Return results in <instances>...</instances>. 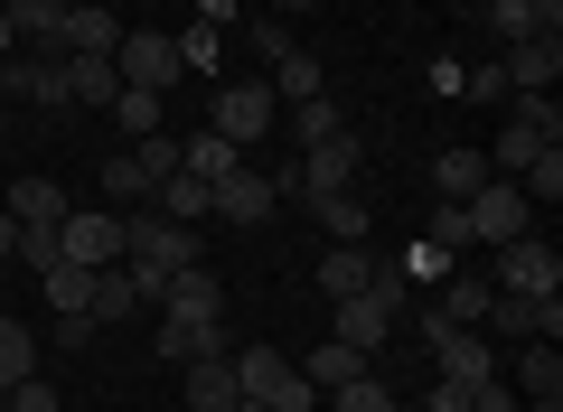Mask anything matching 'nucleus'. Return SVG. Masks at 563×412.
Segmentation results:
<instances>
[{
	"label": "nucleus",
	"mask_w": 563,
	"mask_h": 412,
	"mask_svg": "<svg viewBox=\"0 0 563 412\" xmlns=\"http://www.w3.org/2000/svg\"><path fill=\"white\" fill-rule=\"evenodd\" d=\"M122 263H132L141 291L161 300L169 272H188V263H198V225H169L161 207H132V216H122Z\"/></svg>",
	"instance_id": "nucleus-1"
},
{
	"label": "nucleus",
	"mask_w": 563,
	"mask_h": 412,
	"mask_svg": "<svg viewBox=\"0 0 563 412\" xmlns=\"http://www.w3.org/2000/svg\"><path fill=\"white\" fill-rule=\"evenodd\" d=\"M235 385H244V403H263V412H320V385H310L282 347H244L235 356Z\"/></svg>",
	"instance_id": "nucleus-2"
},
{
	"label": "nucleus",
	"mask_w": 563,
	"mask_h": 412,
	"mask_svg": "<svg viewBox=\"0 0 563 412\" xmlns=\"http://www.w3.org/2000/svg\"><path fill=\"white\" fill-rule=\"evenodd\" d=\"M339 310V337L357 356H376V347H395V329H404V281H395V263H385V281L376 291H357V300H329Z\"/></svg>",
	"instance_id": "nucleus-3"
},
{
	"label": "nucleus",
	"mask_w": 563,
	"mask_h": 412,
	"mask_svg": "<svg viewBox=\"0 0 563 412\" xmlns=\"http://www.w3.org/2000/svg\"><path fill=\"white\" fill-rule=\"evenodd\" d=\"M461 216H470V244H517V235H536V207H526V188L517 178H488V188H470L461 197Z\"/></svg>",
	"instance_id": "nucleus-4"
},
{
	"label": "nucleus",
	"mask_w": 563,
	"mask_h": 412,
	"mask_svg": "<svg viewBox=\"0 0 563 412\" xmlns=\"http://www.w3.org/2000/svg\"><path fill=\"white\" fill-rule=\"evenodd\" d=\"M413 329H422V347H432V366H442L451 385H470V393L498 385V356H488V337H479V329H451L442 310H422Z\"/></svg>",
	"instance_id": "nucleus-5"
},
{
	"label": "nucleus",
	"mask_w": 563,
	"mask_h": 412,
	"mask_svg": "<svg viewBox=\"0 0 563 412\" xmlns=\"http://www.w3.org/2000/svg\"><path fill=\"white\" fill-rule=\"evenodd\" d=\"M0 94L10 103H38V113H66V57H38V47H10L0 57Z\"/></svg>",
	"instance_id": "nucleus-6"
},
{
	"label": "nucleus",
	"mask_w": 563,
	"mask_h": 412,
	"mask_svg": "<svg viewBox=\"0 0 563 412\" xmlns=\"http://www.w3.org/2000/svg\"><path fill=\"white\" fill-rule=\"evenodd\" d=\"M498 291H526V300H544V291H563V254L544 235H517V244H498Z\"/></svg>",
	"instance_id": "nucleus-7"
},
{
	"label": "nucleus",
	"mask_w": 563,
	"mask_h": 412,
	"mask_svg": "<svg viewBox=\"0 0 563 412\" xmlns=\"http://www.w3.org/2000/svg\"><path fill=\"white\" fill-rule=\"evenodd\" d=\"M113 76H122V85H141V94H169V85H179V47H169L161 29H122Z\"/></svg>",
	"instance_id": "nucleus-8"
},
{
	"label": "nucleus",
	"mask_w": 563,
	"mask_h": 412,
	"mask_svg": "<svg viewBox=\"0 0 563 412\" xmlns=\"http://www.w3.org/2000/svg\"><path fill=\"white\" fill-rule=\"evenodd\" d=\"M301 197H339L357 188V132H329V141H301V169H291Z\"/></svg>",
	"instance_id": "nucleus-9"
},
{
	"label": "nucleus",
	"mask_w": 563,
	"mask_h": 412,
	"mask_svg": "<svg viewBox=\"0 0 563 412\" xmlns=\"http://www.w3.org/2000/svg\"><path fill=\"white\" fill-rule=\"evenodd\" d=\"M273 113H282V103H273V85H263V76H244V85H225V94H217V132L235 141V151H254V141L273 132Z\"/></svg>",
	"instance_id": "nucleus-10"
},
{
	"label": "nucleus",
	"mask_w": 563,
	"mask_h": 412,
	"mask_svg": "<svg viewBox=\"0 0 563 412\" xmlns=\"http://www.w3.org/2000/svg\"><path fill=\"white\" fill-rule=\"evenodd\" d=\"M57 244H66V263H85V272H103V263H122V216H103V207H66Z\"/></svg>",
	"instance_id": "nucleus-11"
},
{
	"label": "nucleus",
	"mask_w": 563,
	"mask_h": 412,
	"mask_svg": "<svg viewBox=\"0 0 563 412\" xmlns=\"http://www.w3.org/2000/svg\"><path fill=\"white\" fill-rule=\"evenodd\" d=\"M498 76H507V94H554V76H563V29L517 38V47L498 57Z\"/></svg>",
	"instance_id": "nucleus-12"
},
{
	"label": "nucleus",
	"mask_w": 563,
	"mask_h": 412,
	"mask_svg": "<svg viewBox=\"0 0 563 412\" xmlns=\"http://www.w3.org/2000/svg\"><path fill=\"white\" fill-rule=\"evenodd\" d=\"M488 329H498V337H517V347H526V337H563V291H544V300L498 291V300H488Z\"/></svg>",
	"instance_id": "nucleus-13"
},
{
	"label": "nucleus",
	"mask_w": 563,
	"mask_h": 412,
	"mask_svg": "<svg viewBox=\"0 0 563 412\" xmlns=\"http://www.w3.org/2000/svg\"><path fill=\"white\" fill-rule=\"evenodd\" d=\"M517 393H526V412H563V356H554V337H526V347H517Z\"/></svg>",
	"instance_id": "nucleus-14"
},
{
	"label": "nucleus",
	"mask_w": 563,
	"mask_h": 412,
	"mask_svg": "<svg viewBox=\"0 0 563 412\" xmlns=\"http://www.w3.org/2000/svg\"><path fill=\"white\" fill-rule=\"evenodd\" d=\"M385 281V263L366 254V244H329L320 254V300H357V291H376Z\"/></svg>",
	"instance_id": "nucleus-15"
},
{
	"label": "nucleus",
	"mask_w": 563,
	"mask_h": 412,
	"mask_svg": "<svg viewBox=\"0 0 563 412\" xmlns=\"http://www.w3.org/2000/svg\"><path fill=\"white\" fill-rule=\"evenodd\" d=\"M207 207L235 216V225H263V216H273V178H263V169H225L217 188H207Z\"/></svg>",
	"instance_id": "nucleus-16"
},
{
	"label": "nucleus",
	"mask_w": 563,
	"mask_h": 412,
	"mask_svg": "<svg viewBox=\"0 0 563 412\" xmlns=\"http://www.w3.org/2000/svg\"><path fill=\"white\" fill-rule=\"evenodd\" d=\"M161 356H179V366H198V356H225V319L161 310Z\"/></svg>",
	"instance_id": "nucleus-17"
},
{
	"label": "nucleus",
	"mask_w": 563,
	"mask_h": 412,
	"mask_svg": "<svg viewBox=\"0 0 563 412\" xmlns=\"http://www.w3.org/2000/svg\"><path fill=\"white\" fill-rule=\"evenodd\" d=\"M85 310H95V329H113V319L151 310V291L132 281V263H103V272H95V291H85Z\"/></svg>",
	"instance_id": "nucleus-18"
},
{
	"label": "nucleus",
	"mask_w": 563,
	"mask_h": 412,
	"mask_svg": "<svg viewBox=\"0 0 563 412\" xmlns=\"http://www.w3.org/2000/svg\"><path fill=\"white\" fill-rule=\"evenodd\" d=\"M235 403H244L235 347H225V356H198V366H188V412H235Z\"/></svg>",
	"instance_id": "nucleus-19"
},
{
	"label": "nucleus",
	"mask_w": 563,
	"mask_h": 412,
	"mask_svg": "<svg viewBox=\"0 0 563 412\" xmlns=\"http://www.w3.org/2000/svg\"><path fill=\"white\" fill-rule=\"evenodd\" d=\"M57 47H66V57H113V47H122V20H113V10H76V0H66Z\"/></svg>",
	"instance_id": "nucleus-20"
},
{
	"label": "nucleus",
	"mask_w": 563,
	"mask_h": 412,
	"mask_svg": "<svg viewBox=\"0 0 563 412\" xmlns=\"http://www.w3.org/2000/svg\"><path fill=\"white\" fill-rule=\"evenodd\" d=\"M488 300H498V281H479V272H442V300H432V310H442L451 329H488Z\"/></svg>",
	"instance_id": "nucleus-21"
},
{
	"label": "nucleus",
	"mask_w": 563,
	"mask_h": 412,
	"mask_svg": "<svg viewBox=\"0 0 563 412\" xmlns=\"http://www.w3.org/2000/svg\"><path fill=\"white\" fill-rule=\"evenodd\" d=\"M161 310H188V319H225V281L207 272V263H188V272H169Z\"/></svg>",
	"instance_id": "nucleus-22"
},
{
	"label": "nucleus",
	"mask_w": 563,
	"mask_h": 412,
	"mask_svg": "<svg viewBox=\"0 0 563 412\" xmlns=\"http://www.w3.org/2000/svg\"><path fill=\"white\" fill-rule=\"evenodd\" d=\"M263 85H273V103H320V94H329V85H320V57H301V47L263 66Z\"/></svg>",
	"instance_id": "nucleus-23"
},
{
	"label": "nucleus",
	"mask_w": 563,
	"mask_h": 412,
	"mask_svg": "<svg viewBox=\"0 0 563 412\" xmlns=\"http://www.w3.org/2000/svg\"><path fill=\"white\" fill-rule=\"evenodd\" d=\"M179 169H188V178H207V188H217L225 169H244V151H235V141H225V132H188V141H179Z\"/></svg>",
	"instance_id": "nucleus-24"
},
{
	"label": "nucleus",
	"mask_w": 563,
	"mask_h": 412,
	"mask_svg": "<svg viewBox=\"0 0 563 412\" xmlns=\"http://www.w3.org/2000/svg\"><path fill=\"white\" fill-rule=\"evenodd\" d=\"M66 207H76V197H66L57 178H20V188H10V216L20 225H66Z\"/></svg>",
	"instance_id": "nucleus-25"
},
{
	"label": "nucleus",
	"mask_w": 563,
	"mask_h": 412,
	"mask_svg": "<svg viewBox=\"0 0 563 412\" xmlns=\"http://www.w3.org/2000/svg\"><path fill=\"white\" fill-rule=\"evenodd\" d=\"M488 178H498V169H488V151H442V159H432V188H442L451 207H461L470 188H488Z\"/></svg>",
	"instance_id": "nucleus-26"
},
{
	"label": "nucleus",
	"mask_w": 563,
	"mask_h": 412,
	"mask_svg": "<svg viewBox=\"0 0 563 412\" xmlns=\"http://www.w3.org/2000/svg\"><path fill=\"white\" fill-rule=\"evenodd\" d=\"M29 375H38V329L29 319H0V393L29 385Z\"/></svg>",
	"instance_id": "nucleus-27"
},
{
	"label": "nucleus",
	"mask_w": 563,
	"mask_h": 412,
	"mask_svg": "<svg viewBox=\"0 0 563 412\" xmlns=\"http://www.w3.org/2000/svg\"><path fill=\"white\" fill-rule=\"evenodd\" d=\"M310 207H320V235H329V244H366V197H357V188L310 197Z\"/></svg>",
	"instance_id": "nucleus-28"
},
{
	"label": "nucleus",
	"mask_w": 563,
	"mask_h": 412,
	"mask_svg": "<svg viewBox=\"0 0 563 412\" xmlns=\"http://www.w3.org/2000/svg\"><path fill=\"white\" fill-rule=\"evenodd\" d=\"M66 94H76V103H95V113H103V103L122 94V76H113V57H66Z\"/></svg>",
	"instance_id": "nucleus-29"
},
{
	"label": "nucleus",
	"mask_w": 563,
	"mask_h": 412,
	"mask_svg": "<svg viewBox=\"0 0 563 412\" xmlns=\"http://www.w3.org/2000/svg\"><path fill=\"white\" fill-rule=\"evenodd\" d=\"M329 412H404V403H395V385L366 366V375H347V385H329Z\"/></svg>",
	"instance_id": "nucleus-30"
},
{
	"label": "nucleus",
	"mask_w": 563,
	"mask_h": 412,
	"mask_svg": "<svg viewBox=\"0 0 563 412\" xmlns=\"http://www.w3.org/2000/svg\"><path fill=\"white\" fill-rule=\"evenodd\" d=\"M151 207H161L169 225H198V216H207V178H188V169L161 178V188H151Z\"/></svg>",
	"instance_id": "nucleus-31"
},
{
	"label": "nucleus",
	"mask_w": 563,
	"mask_h": 412,
	"mask_svg": "<svg viewBox=\"0 0 563 412\" xmlns=\"http://www.w3.org/2000/svg\"><path fill=\"white\" fill-rule=\"evenodd\" d=\"M507 122H517L526 141H563V103L554 94H507Z\"/></svg>",
	"instance_id": "nucleus-32"
},
{
	"label": "nucleus",
	"mask_w": 563,
	"mask_h": 412,
	"mask_svg": "<svg viewBox=\"0 0 563 412\" xmlns=\"http://www.w3.org/2000/svg\"><path fill=\"white\" fill-rule=\"evenodd\" d=\"M10 263H20V272H57V263H66V244H57V225H20V244H10Z\"/></svg>",
	"instance_id": "nucleus-33"
},
{
	"label": "nucleus",
	"mask_w": 563,
	"mask_h": 412,
	"mask_svg": "<svg viewBox=\"0 0 563 412\" xmlns=\"http://www.w3.org/2000/svg\"><path fill=\"white\" fill-rule=\"evenodd\" d=\"M132 169H141V188L179 178V132H151V141H132Z\"/></svg>",
	"instance_id": "nucleus-34"
},
{
	"label": "nucleus",
	"mask_w": 563,
	"mask_h": 412,
	"mask_svg": "<svg viewBox=\"0 0 563 412\" xmlns=\"http://www.w3.org/2000/svg\"><path fill=\"white\" fill-rule=\"evenodd\" d=\"M103 113H113V122H122L132 141H151V132H161V94H141V85H122V94L103 103Z\"/></svg>",
	"instance_id": "nucleus-35"
},
{
	"label": "nucleus",
	"mask_w": 563,
	"mask_h": 412,
	"mask_svg": "<svg viewBox=\"0 0 563 412\" xmlns=\"http://www.w3.org/2000/svg\"><path fill=\"white\" fill-rule=\"evenodd\" d=\"M301 375H310V385H320V393H329V385H347V375H366V356H357V347H347V337H329V347H320V356H310V366H301Z\"/></svg>",
	"instance_id": "nucleus-36"
},
{
	"label": "nucleus",
	"mask_w": 563,
	"mask_h": 412,
	"mask_svg": "<svg viewBox=\"0 0 563 412\" xmlns=\"http://www.w3.org/2000/svg\"><path fill=\"white\" fill-rule=\"evenodd\" d=\"M85 291H95L85 263H57V272H47V310H85Z\"/></svg>",
	"instance_id": "nucleus-37"
},
{
	"label": "nucleus",
	"mask_w": 563,
	"mask_h": 412,
	"mask_svg": "<svg viewBox=\"0 0 563 412\" xmlns=\"http://www.w3.org/2000/svg\"><path fill=\"white\" fill-rule=\"evenodd\" d=\"M217 57H225V29H188V38H179V66H198V76H217Z\"/></svg>",
	"instance_id": "nucleus-38"
},
{
	"label": "nucleus",
	"mask_w": 563,
	"mask_h": 412,
	"mask_svg": "<svg viewBox=\"0 0 563 412\" xmlns=\"http://www.w3.org/2000/svg\"><path fill=\"white\" fill-rule=\"evenodd\" d=\"M47 347H57V356H85V347H95V310H57Z\"/></svg>",
	"instance_id": "nucleus-39"
},
{
	"label": "nucleus",
	"mask_w": 563,
	"mask_h": 412,
	"mask_svg": "<svg viewBox=\"0 0 563 412\" xmlns=\"http://www.w3.org/2000/svg\"><path fill=\"white\" fill-rule=\"evenodd\" d=\"M488 29H498L507 47H517V38H544V29H536V10H526V0H488Z\"/></svg>",
	"instance_id": "nucleus-40"
},
{
	"label": "nucleus",
	"mask_w": 563,
	"mask_h": 412,
	"mask_svg": "<svg viewBox=\"0 0 563 412\" xmlns=\"http://www.w3.org/2000/svg\"><path fill=\"white\" fill-rule=\"evenodd\" d=\"M291 132H301V141H329V132H347V122H339V103H291Z\"/></svg>",
	"instance_id": "nucleus-41"
},
{
	"label": "nucleus",
	"mask_w": 563,
	"mask_h": 412,
	"mask_svg": "<svg viewBox=\"0 0 563 412\" xmlns=\"http://www.w3.org/2000/svg\"><path fill=\"white\" fill-rule=\"evenodd\" d=\"M103 197H113V207H141V197H151V188H141V169H132V151L103 159Z\"/></svg>",
	"instance_id": "nucleus-42"
},
{
	"label": "nucleus",
	"mask_w": 563,
	"mask_h": 412,
	"mask_svg": "<svg viewBox=\"0 0 563 412\" xmlns=\"http://www.w3.org/2000/svg\"><path fill=\"white\" fill-rule=\"evenodd\" d=\"M422 244H432V254H451V263H461V254H470V216H461V207H442V216H432V235H422Z\"/></svg>",
	"instance_id": "nucleus-43"
},
{
	"label": "nucleus",
	"mask_w": 563,
	"mask_h": 412,
	"mask_svg": "<svg viewBox=\"0 0 563 412\" xmlns=\"http://www.w3.org/2000/svg\"><path fill=\"white\" fill-rule=\"evenodd\" d=\"M0 403H10V412H66V403H57V385H47V375H29V385H10V393H0Z\"/></svg>",
	"instance_id": "nucleus-44"
},
{
	"label": "nucleus",
	"mask_w": 563,
	"mask_h": 412,
	"mask_svg": "<svg viewBox=\"0 0 563 412\" xmlns=\"http://www.w3.org/2000/svg\"><path fill=\"white\" fill-rule=\"evenodd\" d=\"M451 85H461L470 103H507V76H498V57H488V66H470V76H451Z\"/></svg>",
	"instance_id": "nucleus-45"
},
{
	"label": "nucleus",
	"mask_w": 563,
	"mask_h": 412,
	"mask_svg": "<svg viewBox=\"0 0 563 412\" xmlns=\"http://www.w3.org/2000/svg\"><path fill=\"white\" fill-rule=\"evenodd\" d=\"M404 272H413V281H442V272H461V263L432 254V244H413V254H404Z\"/></svg>",
	"instance_id": "nucleus-46"
},
{
	"label": "nucleus",
	"mask_w": 563,
	"mask_h": 412,
	"mask_svg": "<svg viewBox=\"0 0 563 412\" xmlns=\"http://www.w3.org/2000/svg\"><path fill=\"white\" fill-rule=\"evenodd\" d=\"M254 57H263V66L291 57V29H282V20H254Z\"/></svg>",
	"instance_id": "nucleus-47"
},
{
	"label": "nucleus",
	"mask_w": 563,
	"mask_h": 412,
	"mask_svg": "<svg viewBox=\"0 0 563 412\" xmlns=\"http://www.w3.org/2000/svg\"><path fill=\"white\" fill-rule=\"evenodd\" d=\"M413 412H470V385H451V375H442V385L422 393V403H413Z\"/></svg>",
	"instance_id": "nucleus-48"
},
{
	"label": "nucleus",
	"mask_w": 563,
	"mask_h": 412,
	"mask_svg": "<svg viewBox=\"0 0 563 412\" xmlns=\"http://www.w3.org/2000/svg\"><path fill=\"white\" fill-rule=\"evenodd\" d=\"M470 412H526V393L517 385H479V393H470Z\"/></svg>",
	"instance_id": "nucleus-49"
},
{
	"label": "nucleus",
	"mask_w": 563,
	"mask_h": 412,
	"mask_svg": "<svg viewBox=\"0 0 563 412\" xmlns=\"http://www.w3.org/2000/svg\"><path fill=\"white\" fill-rule=\"evenodd\" d=\"M198 20H207V29H225V20H235V0H198Z\"/></svg>",
	"instance_id": "nucleus-50"
},
{
	"label": "nucleus",
	"mask_w": 563,
	"mask_h": 412,
	"mask_svg": "<svg viewBox=\"0 0 563 412\" xmlns=\"http://www.w3.org/2000/svg\"><path fill=\"white\" fill-rule=\"evenodd\" d=\"M536 10V29H563V0H526Z\"/></svg>",
	"instance_id": "nucleus-51"
},
{
	"label": "nucleus",
	"mask_w": 563,
	"mask_h": 412,
	"mask_svg": "<svg viewBox=\"0 0 563 412\" xmlns=\"http://www.w3.org/2000/svg\"><path fill=\"white\" fill-rule=\"evenodd\" d=\"M10 244H20V216H10V207H0V263H10Z\"/></svg>",
	"instance_id": "nucleus-52"
},
{
	"label": "nucleus",
	"mask_w": 563,
	"mask_h": 412,
	"mask_svg": "<svg viewBox=\"0 0 563 412\" xmlns=\"http://www.w3.org/2000/svg\"><path fill=\"white\" fill-rule=\"evenodd\" d=\"M10 47H20V38H10V10H0V57H10Z\"/></svg>",
	"instance_id": "nucleus-53"
},
{
	"label": "nucleus",
	"mask_w": 563,
	"mask_h": 412,
	"mask_svg": "<svg viewBox=\"0 0 563 412\" xmlns=\"http://www.w3.org/2000/svg\"><path fill=\"white\" fill-rule=\"evenodd\" d=\"M263 10H310V0H263Z\"/></svg>",
	"instance_id": "nucleus-54"
},
{
	"label": "nucleus",
	"mask_w": 563,
	"mask_h": 412,
	"mask_svg": "<svg viewBox=\"0 0 563 412\" xmlns=\"http://www.w3.org/2000/svg\"><path fill=\"white\" fill-rule=\"evenodd\" d=\"M0 272H10V263H0Z\"/></svg>",
	"instance_id": "nucleus-55"
}]
</instances>
